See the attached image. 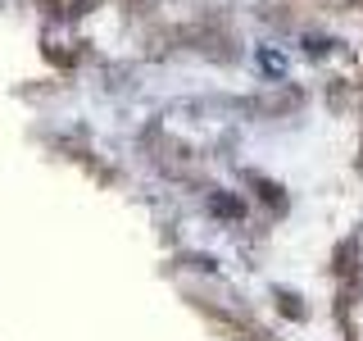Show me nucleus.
<instances>
[{"label":"nucleus","mask_w":363,"mask_h":341,"mask_svg":"<svg viewBox=\"0 0 363 341\" xmlns=\"http://www.w3.org/2000/svg\"><path fill=\"white\" fill-rule=\"evenodd\" d=\"M213 214H227V219H241V200H232V196H213Z\"/></svg>","instance_id":"f257e3e1"}]
</instances>
